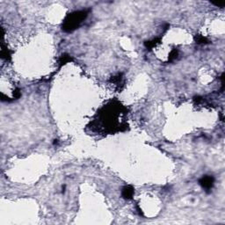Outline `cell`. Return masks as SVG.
<instances>
[{
	"label": "cell",
	"mask_w": 225,
	"mask_h": 225,
	"mask_svg": "<svg viewBox=\"0 0 225 225\" xmlns=\"http://www.w3.org/2000/svg\"><path fill=\"white\" fill-rule=\"evenodd\" d=\"M90 9L77 11L68 14L63 24V30L65 32H72L84 21L90 12Z\"/></svg>",
	"instance_id": "6da1fadb"
},
{
	"label": "cell",
	"mask_w": 225,
	"mask_h": 225,
	"mask_svg": "<svg viewBox=\"0 0 225 225\" xmlns=\"http://www.w3.org/2000/svg\"><path fill=\"white\" fill-rule=\"evenodd\" d=\"M200 185L202 186V188H204L206 191H209L212 189L214 183H215V179L213 176H204L202 177L200 180H199Z\"/></svg>",
	"instance_id": "7a4b0ae2"
},
{
	"label": "cell",
	"mask_w": 225,
	"mask_h": 225,
	"mask_svg": "<svg viewBox=\"0 0 225 225\" xmlns=\"http://www.w3.org/2000/svg\"><path fill=\"white\" fill-rule=\"evenodd\" d=\"M122 196L125 199H131L133 195H134V188L131 186H126L122 188V193H121Z\"/></svg>",
	"instance_id": "3957f363"
},
{
	"label": "cell",
	"mask_w": 225,
	"mask_h": 225,
	"mask_svg": "<svg viewBox=\"0 0 225 225\" xmlns=\"http://www.w3.org/2000/svg\"><path fill=\"white\" fill-rule=\"evenodd\" d=\"M160 42V38H156L152 41H146L144 43V46L146 47V48L148 49H152L155 46H157V44H158Z\"/></svg>",
	"instance_id": "277c9868"
},
{
	"label": "cell",
	"mask_w": 225,
	"mask_h": 225,
	"mask_svg": "<svg viewBox=\"0 0 225 225\" xmlns=\"http://www.w3.org/2000/svg\"><path fill=\"white\" fill-rule=\"evenodd\" d=\"M70 61H72V58L70 57V55H63L61 57H60V59H59V65H60V67H61V66L64 65L66 63L70 62Z\"/></svg>",
	"instance_id": "5b68a950"
},
{
	"label": "cell",
	"mask_w": 225,
	"mask_h": 225,
	"mask_svg": "<svg viewBox=\"0 0 225 225\" xmlns=\"http://www.w3.org/2000/svg\"><path fill=\"white\" fill-rule=\"evenodd\" d=\"M1 57L6 60H9L11 58L10 52L7 48H5L4 46H2V51H1Z\"/></svg>",
	"instance_id": "8992f818"
},
{
	"label": "cell",
	"mask_w": 225,
	"mask_h": 225,
	"mask_svg": "<svg viewBox=\"0 0 225 225\" xmlns=\"http://www.w3.org/2000/svg\"><path fill=\"white\" fill-rule=\"evenodd\" d=\"M195 41H196L197 43H199V44H206V43L209 42L208 40L202 35H196L195 36Z\"/></svg>",
	"instance_id": "52a82bcc"
},
{
	"label": "cell",
	"mask_w": 225,
	"mask_h": 225,
	"mask_svg": "<svg viewBox=\"0 0 225 225\" xmlns=\"http://www.w3.org/2000/svg\"><path fill=\"white\" fill-rule=\"evenodd\" d=\"M178 55H179V52H178V50L177 49H173V50H172L171 51V53H170V55H169V61H173V60H175L177 57H178Z\"/></svg>",
	"instance_id": "ba28073f"
}]
</instances>
